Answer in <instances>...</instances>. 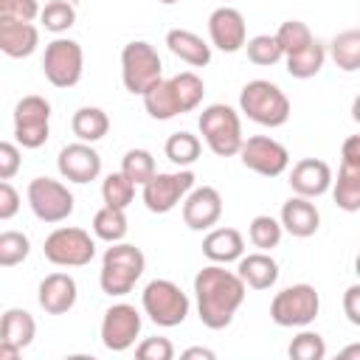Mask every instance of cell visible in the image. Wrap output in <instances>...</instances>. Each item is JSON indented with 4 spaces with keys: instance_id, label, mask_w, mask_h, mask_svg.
Masks as SVG:
<instances>
[{
    "instance_id": "1",
    "label": "cell",
    "mask_w": 360,
    "mask_h": 360,
    "mask_svg": "<svg viewBox=\"0 0 360 360\" xmlns=\"http://www.w3.org/2000/svg\"><path fill=\"white\" fill-rule=\"evenodd\" d=\"M245 281L239 273L222 264H208L194 276L197 315L208 329H225L245 301Z\"/></svg>"
},
{
    "instance_id": "2",
    "label": "cell",
    "mask_w": 360,
    "mask_h": 360,
    "mask_svg": "<svg viewBox=\"0 0 360 360\" xmlns=\"http://www.w3.org/2000/svg\"><path fill=\"white\" fill-rule=\"evenodd\" d=\"M143 270H146V259L141 248L127 242H112V248H107L101 259V273H98L101 292L127 295L135 287V281L143 276Z\"/></svg>"
},
{
    "instance_id": "3",
    "label": "cell",
    "mask_w": 360,
    "mask_h": 360,
    "mask_svg": "<svg viewBox=\"0 0 360 360\" xmlns=\"http://www.w3.org/2000/svg\"><path fill=\"white\" fill-rule=\"evenodd\" d=\"M239 110L250 121L273 129V127L287 124V118H290V98L284 96V90L278 84H273L267 79H253L239 93Z\"/></svg>"
},
{
    "instance_id": "4",
    "label": "cell",
    "mask_w": 360,
    "mask_h": 360,
    "mask_svg": "<svg viewBox=\"0 0 360 360\" xmlns=\"http://www.w3.org/2000/svg\"><path fill=\"white\" fill-rule=\"evenodd\" d=\"M200 132L208 143V149L219 158L239 155L242 149V121L239 112L228 104H208L200 112Z\"/></svg>"
},
{
    "instance_id": "5",
    "label": "cell",
    "mask_w": 360,
    "mask_h": 360,
    "mask_svg": "<svg viewBox=\"0 0 360 360\" xmlns=\"http://www.w3.org/2000/svg\"><path fill=\"white\" fill-rule=\"evenodd\" d=\"M141 304H143V312L149 315L152 323L158 326H180L188 315V295L169 278H155L143 287L141 292Z\"/></svg>"
},
{
    "instance_id": "6",
    "label": "cell",
    "mask_w": 360,
    "mask_h": 360,
    "mask_svg": "<svg viewBox=\"0 0 360 360\" xmlns=\"http://www.w3.org/2000/svg\"><path fill=\"white\" fill-rule=\"evenodd\" d=\"M160 73H163V62H160L158 51L149 42L135 39V42L124 45V51H121V79H124V87L132 96H143L155 82L163 79Z\"/></svg>"
},
{
    "instance_id": "7",
    "label": "cell",
    "mask_w": 360,
    "mask_h": 360,
    "mask_svg": "<svg viewBox=\"0 0 360 360\" xmlns=\"http://www.w3.org/2000/svg\"><path fill=\"white\" fill-rule=\"evenodd\" d=\"M321 298L312 284H292L273 295L270 318L278 326H309L318 318Z\"/></svg>"
},
{
    "instance_id": "8",
    "label": "cell",
    "mask_w": 360,
    "mask_h": 360,
    "mask_svg": "<svg viewBox=\"0 0 360 360\" xmlns=\"http://www.w3.org/2000/svg\"><path fill=\"white\" fill-rule=\"evenodd\" d=\"M42 253L56 267H84L96 256V242L82 228H56L45 236Z\"/></svg>"
},
{
    "instance_id": "9",
    "label": "cell",
    "mask_w": 360,
    "mask_h": 360,
    "mask_svg": "<svg viewBox=\"0 0 360 360\" xmlns=\"http://www.w3.org/2000/svg\"><path fill=\"white\" fill-rule=\"evenodd\" d=\"M82 68H84V53L82 45L76 39H53L45 45V56H42V73L53 87H73L82 79Z\"/></svg>"
},
{
    "instance_id": "10",
    "label": "cell",
    "mask_w": 360,
    "mask_h": 360,
    "mask_svg": "<svg viewBox=\"0 0 360 360\" xmlns=\"http://www.w3.org/2000/svg\"><path fill=\"white\" fill-rule=\"evenodd\" d=\"M51 104L42 96H22L14 107V138L22 149H39L51 135Z\"/></svg>"
},
{
    "instance_id": "11",
    "label": "cell",
    "mask_w": 360,
    "mask_h": 360,
    "mask_svg": "<svg viewBox=\"0 0 360 360\" xmlns=\"http://www.w3.org/2000/svg\"><path fill=\"white\" fill-rule=\"evenodd\" d=\"M28 205H31V211L39 222L56 225V222H65L73 214V194L59 180L34 177L28 183Z\"/></svg>"
},
{
    "instance_id": "12",
    "label": "cell",
    "mask_w": 360,
    "mask_h": 360,
    "mask_svg": "<svg viewBox=\"0 0 360 360\" xmlns=\"http://www.w3.org/2000/svg\"><path fill=\"white\" fill-rule=\"evenodd\" d=\"M194 188V172H158L152 180L143 183V205L152 214H169L177 202L186 200V194Z\"/></svg>"
},
{
    "instance_id": "13",
    "label": "cell",
    "mask_w": 360,
    "mask_h": 360,
    "mask_svg": "<svg viewBox=\"0 0 360 360\" xmlns=\"http://www.w3.org/2000/svg\"><path fill=\"white\" fill-rule=\"evenodd\" d=\"M335 205L343 211H360V135H352L340 146V172L332 186Z\"/></svg>"
},
{
    "instance_id": "14",
    "label": "cell",
    "mask_w": 360,
    "mask_h": 360,
    "mask_svg": "<svg viewBox=\"0 0 360 360\" xmlns=\"http://www.w3.org/2000/svg\"><path fill=\"white\" fill-rule=\"evenodd\" d=\"M239 158H242L245 169H250V172H256L262 177H278L290 166L287 146H281L278 141H273L267 135H253V138L242 141Z\"/></svg>"
},
{
    "instance_id": "15",
    "label": "cell",
    "mask_w": 360,
    "mask_h": 360,
    "mask_svg": "<svg viewBox=\"0 0 360 360\" xmlns=\"http://www.w3.org/2000/svg\"><path fill=\"white\" fill-rule=\"evenodd\" d=\"M141 335V312L132 304H112L101 318V343L110 352H127Z\"/></svg>"
},
{
    "instance_id": "16",
    "label": "cell",
    "mask_w": 360,
    "mask_h": 360,
    "mask_svg": "<svg viewBox=\"0 0 360 360\" xmlns=\"http://www.w3.org/2000/svg\"><path fill=\"white\" fill-rule=\"evenodd\" d=\"M208 37H211V45L219 48L222 53H236L248 42L245 17L231 6H219L208 17Z\"/></svg>"
},
{
    "instance_id": "17",
    "label": "cell",
    "mask_w": 360,
    "mask_h": 360,
    "mask_svg": "<svg viewBox=\"0 0 360 360\" xmlns=\"http://www.w3.org/2000/svg\"><path fill=\"white\" fill-rule=\"evenodd\" d=\"M56 166H59V174L65 180H70V183H90V180H96L101 174V155L90 143L79 141V143L62 146V152L56 158Z\"/></svg>"
},
{
    "instance_id": "18",
    "label": "cell",
    "mask_w": 360,
    "mask_h": 360,
    "mask_svg": "<svg viewBox=\"0 0 360 360\" xmlns=\"http://www.w3.org/2000/svg\"><path fill=\"white\" fill-rule=\"evenodd\" d=\"M222 217V197L214 186H197L183 200V222L191 231H208Z\"/></svg>"
},
{
    "instance_id": "19",
    "label": "cell",
    "mask_w": 360,
    "mask_h": 360,
    "mask_svg": "<svg viewBox=\"0 0 360 360\" xmlns=\"http://www.w3.org/2000/svg\"><path fill=\"white\" fill-rule=\"evenodd\" d=\"M332 183H335V180H332L329 163H323V160H318V158H304V160H298V163L292 166V172H290V188H292L295 194H301V197H309V200L326 194V191L332 188Z\"/></svg>"
},
{
    "instance_id": "20",
    "label": "cell",
    "mask_w": 360,
    "mask_h": 360,
    "mask_svg": "<svg viewBox=\"0 0 360 360\" xmlns=\"http://www.w3.org/2000/svg\"><path fill=\"white\" fill-rule=\"evenodd\" d=\"M37 298H39V307L48 312V315H65L73 309L76 298H79V287H76V278L68 276V273H51L39 281V290H37Z\"/></svg>"
},
{
    "instance_id": "21",
    "label": "cell",
    "mask_w": 360,
    "mask_h": 360,
    "mask_svg": "<svg viewBox=\"0 0 360 360\" xmlns=\"http://www.w3.org/2000/svg\"><path fill=\"white\" fill-rule=\"evenodd\" d=\"M278 219H281L284 231L290 236H298V239H307L321 228V214H318L315 202L309 197H301V194L290 197L281 205V217Z\"/></svg>"
},
{
    "instance_id": "22",
    "label": "cell",
    "mask_w": 360,
    "mask_h": 360,
    "mask_svg": "<svg viewBox=\"0 0 360 360\" xmlns=\"http://www.w3.org/2000/svg\"><path fill=\"white\" fill-rule=\"evenodd\" d=\"M39 31L34 22L22 20H0V51L11 59H25L37 51Z\"/></svg>"
},
{
    "instance_id": "23",
    "label": "cell",
    "mask_w": 360,
    "mask_h": 360,
    "mask_svg": "<svg viewBox=\"0 0 360 360\" xmlns=\"http://www.w3.org/2000/svg\"><path fill=\"white\" fill-rule=\"evenodd\" d=\"M202 253L214 264H231L245 256V239L236 228H214L202 239Z\"/></svg>"
},
{
    "instance_id": "24",
    "label": "cell",
    "mask_w": 360,
    "mask_h": 360,
    "mask_svg": "<svg viewBox=\"0 0 360 360\" xmlns=\"http://www.w3.org/2000/svg\"><path fill=\"white\" fill-rule=\"evenodd\" d=\"M236 273L242 276V281H245L250 290H270V287L278 281V264H276L273 256H267V250L242 256Z\"/></svg>"
},
{
    "instance_id": "25",
    "label": "cell",
    "mask_w": 360,
    "mask_h": 360,
    "mask_svg": "<svg viewBox=\"0 0 360 360\" xmlns=\"http://www.w3.org/2000/svg\"><path fill=\"white\" fill-rule=\"evenodd\" d=\"M166 45L169 51L183 59L186 65L191 68H205L211 62V45L202 42V37H197L194 31H186V28H172L166 34Z\"/></svg>"
},
{
    "instance_id": "26",
    "label": "cell",
    "mask_w": 360,
    "mask_h": 360,
    "mask_svg": "<svg viewBox=\"0 0 360 360\" xmlns=\"http://www.w3.org/2000/svg\"><path fill=\"white\" fill-rule=\"evenodd\" d=\"M34 335H37V323H34L31 312L17 309V307L3 312V321H0V343L3 346H11V349L22 352L25 346H31Z\"/></svg>"
},
{
    "instance_id": "27",
    "label": "cell",
    "mask_w": 360,
    "mask_h": 360,
    "mask_svg": "<svg viewBox=\"0 0 360 360\" xmlns=\"http://www.w3.org/2000/svg\"><path fill=\"white\" fill-rule=\"evenodd\" d=\"M70 129H73V135H76L79 141L96 143V141H101V138L107 135L110 118H107V112H104L101 107H79V110L73 112Z\"/></svg>"
},
{
    "instance_id": "28",
    "label": "cell",
    "mask_w": 360,
    "mask_h": 360,
    "mask_svg": "<svg viewBox=\"0 0 360 360\" xmlns=\"http://www.w3.org/2000/svg\"><path fill=\"white\" fill-rule=\"evenodd\" d=\"M169 84H172V93H174V101H177L180 115L200 107V101H202V96H205V84H202V79H200L197 73L183 70V73L172 76Z\"/></svg>"
},
{
    "instance_id": "29",
    "label": "cell",
    "mask_w": 360,
    "mask_h": 360,
    "mask_svg": "<svg viewBox=\"0 0 360 360\" xmlns=\"http://www.w3.org/2000/svg\"><path fill=\"white\" fill-rule=\"evenodd\" d=\"M329 53L340 70H346V73L360 70V28L335 34L329 42Z\"/></svg>"
},
{
    "instance_id": "30",
    "label": "cell",
    "mask_w": 360,
    "mask_h": 360,
    "mask_svg": "<svg viewBox=\"0 0 360 360\" xmlns=\"http://www.w3.org/2000/svg\"><path fill=\"white\" fill-rule=\"evenodd\" d=\"M143 107H146V112H149L155 121H169V118L180 115L169 79L155 82V84H152V87L143 93Z\"/></svg>"
},
{
    "instance_id": "31",
    "label": "cell",
    "mask_w": 360,
    "mask_h": 360,
    "mask_svg": "<svg viewBox=\"0 0 360 360\" xmlns=\"http://www.w3.org/2000/svg\"><path fill=\"white\" fill-rule=\"evenodd\" d=\"M284 59H287V73H290L292 79H312L315 73H321V68H323V62H326V48H323L321 42H312V45H307L304 51L290 53V56H284Z\"/></svg>"
},
{
    "instance_id": "32",
    "label": "cell",
    "mask_w": 360,
    "mask_h": 360,
    "mask_svg": "<svg viewBox=\"0 0 360 360\" xmlns=\"http://www.w3.org/2000/svg\"><path fill=\"white\" fill-rule=\"evenodd\" d=\"M127 214L124 208H112V205H104L96 211L93 217V233L101 239V242H121L127 236Z\"/></svg>"
},
{
    "instance_id": "33",
    "label": "cell",
    "mask_w": 360,
    "mask_h": 360,
    "mask_svg": "<svg viewBox=\"0 0 360 360\" xmlns=\"http://www.w3.org/2000/svg\"><path fill=\"white\" fill-rule=\"evenodd\" d=\"M200 152H202V143H200V138L191 135V132H174V135H169V141H166V158H169L174 166H180V169L191 166V163L200 158Z\"/></svg>"
},
{
    "instance_id": "34",
    "label": "cell",
    "mask_w": 360,
    "mask_h": 360,
    "mask_svg": "<svg viewBox=\"0 0 360 360\" xmlns=\"http://www.w3.org/2000/svg\"><path fill=\"white\" fill-rule=\"evenodd\" d=\"M101 197H104V205H112V208H124L127 211L129 202L135 200V183L124 172H112L101 183Z\"/></svg>"
},
{
    "instance_id": "35",
    "label": "cell",
    "mask_w": 360,
    "mask_h": 360,
    "mask_svg": "<svg viewBox=\"0 0 360 360\" xmlns=\"http://www.w3.org/2000/svg\"><path fill=\"white\" fill-rule=\"evenodd\" d=\"M281 233H284L281 219H273V217H267V214L253 217V222H250V228H248V236H250L253 248H259V250H273V248H278Z\"/></svg>"
},
{
    "instance_id": "36",
    "label": "cell",
    "mask_w": 360,
    "mask_h": 360,
    "mask_svg": "<svg viewBox=\"0 0 360 360\" xmlns=\"http://www.w3.org/2000/svg\"><path fill=\"white\" fill-rule=\"evenodd\" d=\"M276 39H278V45H281L284 56L298 53V51H304L307 45H312V42H315V39H312L309 25H307V22H301V20H287V22H281V25H278V31H276Z\"/></svg>"
},
{
    "instance_id": "37",
    "label": "cell",
    "mask_w": 360,
    "mask_h": 360,
    "mask_svg": "<svg viewBox=\"0 0 360 360\" xmlns=\"http://www.w3.org/2000/svg\"><path fill=\"white\" fill-rule=\"evenodd\" d=\"M121 172H124L135 186H143L146 180H152V177L158 174L155 158H152V152H146V149H129V152L121 158Z\"/></svg>"
},
{
    "instance_id": "38",
    "label": "cell",
    "mask_w": 360,
    "mask_h": 360,
    "mask_svg": "<svg viewBox=\"0 0 360 360\" xmlns=\"http://www.w3.org/2000/svg\"><path fill=\"white\" fill-rule=\"evenodd\" d=\"M245 51H248V59H250L253 65H262V68H270V65H276L278 59H284V51H281V45H278L276 34H273V37H270V34H259V37L248 39V42H245Z\"/></svg>"
},
{
    "instance_id": "39",
    "label": "cell",
    "mask_w": 360,
    "mask_h": 360,
    "mask_svg": "<svg viewBox=\"0 0 360 360\" xmlns=\"http://www.w3.org/2000/svg\"><path fill=\"white\" fill-rule=\"evenodd\" d=\"M39 20H42V25L48 31L62 34V31H68L76 22V8L68 0H48L45 8L39 11Z\"/></svg>"
},
{
    "instance_id": "40",
    "label": "cell",
    "mask_w": 360,
    "mask_h": 360,
    "mask_svg": "<svg viewBox=\"0 0 360 360\" xmlns=\"http://www.w3.org/2000/svg\"><path fill=\"white\" fill-rule=\"evenodd\" d=\"M28 250H31V242L25 233H20V231L0 233V267H14V264L25 262Z\"/></svg>"
},
{
    "instance_id": "41",
    "label": "cell",
    "mask_w": 360,
    "mask_h": 360,
    "mask_svg": "<svg viewBox=\"0 0 360 360\" xmlns=\"http://www.w3.org/2000/svg\"><path fill=\"white\" fill-rule=\"evenodd\" d=\"M290 357H292V360H323V357H326V343H323V338H321L318 332L304 329V332H298V335L292 338V343H290Z\"/></svg>"
},
{
    "instance_id": "42",
    "label": "cell",
    "mask_w": 360,
    "mask_h": 360,
    "mask_svg": "<svg viewBox=\"0 0 360 360\" xmlns=\"http://www.w3.org/2000/svg\"><path fill=\"white\" fill-rule=\"evenodd\" d=\"M39 3L37 0H0V20H22L31 22L39 17Z\"/></svg>"
},
{
    "instance_id": "43",
    "label": "cell",
    "mask_w": 360,
    "mask_h": 360,
    "mask_svg": "<svg viewBox=\"0 0 360 360\" xmlns=\"http://www.w3.org/2000/svg\"><path fill=\"white\" fill-rule=\"evenodd\" d=\"M135 354L141 360H172L174 357V346L169 338H146L135 346Z\"/></svg>"
},
{
    "instance_id": "44",
    "label": "cell",
    "mask_w": 360,
    "mask_h": 360,
    "mask_svg": "<svg viewBox=\"0 0 360 360\" xmlns=\"http://www.w3.org/2000/svg\"><path fill=\"white\" fill-rule=\"evenodd\" d=\"M20 172V149L11 141L0 143V180H11Z\"/></svg>"
},
{
    "instance_id": "45",
    "label": "cell",
    "mask_w": 360,
    "mask_h": 360,
    "mask_svg": "<svg viewBox=\"0 0 360 360\" xmlns=\"http://www.w3.org/2000/svg\"><path fill=\"white\" fill-rule=\"evenodd\" d=\"M17 211H20V194L8 180H3L0 183V219H11Z\"/></svg>"
},
{
    "instance_id": "46",
    "label": "cell",
    "mask_w": 360,
    "mask_h": 360,
    "mask_svg": "<svg viewBox=\"0 0 360 360\" xmlns=\"http://www.w3.org/2000/svg\"><path fill=\"white\" fill-rule=\"evenodd\" d=\"M343 312H346L349 323L360 326V281L346 287V292H343Z\"/></svg>"
},
{
    "instance_id": "47",
    "label": "cell",
    "mask_w": 360,
    "mask_h": 360,
    "mask_svg": "<svg viewBox=\"0 0 360 360\" xmlns=\"http://www.w3.org/2000/svg\"><path fill=\"white\" fill-rule=\"evenodd\" d=\"M183 357H186V360H191V357L214 360V352H211V349H202V346H194V349H186V352H183Z\"/></svg>"
},
{
    "instance_id": "48",
    "label": "cell",
    "mask_w": 360,
    "mask_h": 360,
    "mask_svg": "<svg viewBox=\"0 0 360 360\" xmlns=\"http://www.w3.org/2000/svg\"><path fill=\"white\" fill-rule=\"evenodd\" d=\"M343 360H360V343H349L346 349H340Z\"/></svg>"
},
{
    "instance_id": "49",
    "label": "cell",
    "mask_w": 360,
    "mask_h": 360,
    "mask_svg": "<svg viewBox=\"0 0 360 360\" xmlns=\"http://www.w3.org/2000/svg\"><path fill=\"white\" fill-rule=\"evenodd\" d=\"M17 357H20V349H11V346L0 343V360H17Z\"/></svg>"
},
{
    "instance_id": "50",
    "label": "cell",
    "mask_w": 360,
    "mask_h": 360,
    "mask_svg": "<svg viewBox=\"0 0 360 360\" xmlns=\"http://www.w3.org/2000/svg\"><path fill=\"white\" fill-rule=\"evenodd\" d=\"M352 118L360 124V93L354 96V101H352Z\"/></svg>"
},
{
    "instance_id": "51",
    "label": "cell",
    "mask_w": 360,
    "mask_h": 360,
    "mask_svg": "<svg viewBox=\"0 0 360 360\" xmlns=\"http://www.w3.org/2000/svg\"><path fill=\"white\" fill-rule=\"evenodd\" d=\"M354 273H357V278H360V253H357V259H354Z\"/></svg>"
},
{
    "instance_id": "52",
    "label": "cell",
    "mask_w": 360,
    "mask_h": 360,
    "mask_svg": "<svg viewBox=\"0 0 360 360\" xmlns=\"http://www.w3.org/2000/svg\"><path fill=\"white\" fill-rule=\"evenodd\" d=\"M160 3H163V6H172V3H177V0H160Z\"/></svg>"
}]
</instances>
